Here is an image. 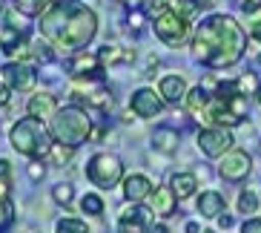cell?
<instances>
[{
  "mask_svg": "<svg viewBox=\"0 0 261 233\" xmlns=\"http://www.w3.org/2000/svg\"><path fill=\"white\" fill-rule=\"evenodd\" d=\"M86 179L92 181L95 187L100 190H109V187H115L118 181L123 179V164L118 155H109V153H98L89 158L86 164Z\"/></svg>",
  "mask_w": 261,
  "mask_h": 233,
  "instance_id": "5",
  "label": "cell"
},
{
  "mask_svg": "<svg viewBox=\"0 0 261 233\" xmlns=\"http://www.w3.org/2000/svg\"><path fill=\"white\" fill-rule=\"evenodd\" d=\"M15 216H17L15 204L9 202V199H0V230H6V227H12Z\"/></svg>",
  "mask_w": 261,
  "mask_h": 233,
  "instance_id": "29",
  "label": "cell"
},
{
  "mask_svg": "<svg viewBox=\"0 0 261 233\" xmlns=\"http://www.w3.org/2000/svg\"><path fill=\"white\" fill-rule=\"evenodd\" d=\"M129 26H132V29H141V26H144V15H141L138 9L129 15Z\"/></svg>",
  "mask_w": 261,
  "mask_h": 233,
  "instance_id": "36",
  "label": "cell"
},
{
  "mask_svg": "<svg viewBox=\"0 0 261 233\" xmlns=\"http://www.w3.org/2000/svg\"><path fill=\"white\" fill-rule=\"evenodd\" d=\"M175 204H178V196L172 193V187H161L149 196V210L155 216H172L175 213Z\"/></svg>",
  "mask_w": 261,
  "mask_h": 233,
  "instance_id": "15",
  "label": "cell"
},
{
  "mask_svg": "<svg viewBox=\"0 0 261 233\" xmlns=\"http://www.w3.org/2000/svg\"><path fill=\"white\" fill-rule=\"evenodd\" d=\"M72 155H75V147H69V144H61V141H55L52 150H49L46 161L55 164V167H66V164L72 161Z\"/></svg>",
  "mask_w": 261,
  "mask_h": 233,
  "instance_id": "22",
  "label": "cell"
},
{
  "mask_svg": "<svg viewBox=\"0 0 261 233\" xmlns=\"http://www.w3.org/2000/svg\"><path fill=\"white\" fill-rule=\"evenodd\" d=\"M250 35H253V40H258V43H261V17L250 26Z\"/></svg>",
  "mask_w": 261,
  "mask_h": 233,
  "instance_id": "38",
  "label": "cell"
},
{
  "mask_svg": "<svg viewBox=\"0 0 261 233\" xmlns=\"http://www.w3.org/2000/svg\"><path fill=\"white\" fill-rule=\"evenodd\" d=\"M0 3H3V0H0Z\"/></svg>",
  "mask_w": 261,
  "mask_h": 233,
  "instance_id": "48",
  "label": "cell"
},
{
  "mask_svg": "<svg viewBox=\"0 0 261 233\" xmlns=\"http://www.w3.org/2000/svg\"><path fill=\"white\" fill-rule=\"evenodd\" d=\"M146 233H169L167 225H152V227H146Z\"/></svg>",
  "mask_w": 261,
  "mask_h": 233,
  "instance_id": "43",
  "label": "cell"
},
{
  "mask_svg": "<svg viewBox=\"0 0 261 233\" xmlns=\"http://www.w3.org/2000/svg\"><path fill=\"white\" fill-rule=\"evenodd\" d=\"M52 3L55 0H12V9H17L23 17H38V15H46Z\"/></svg>",
  "mask_w": 261,
  "mask_h": 233,
  "instance_id": "20",
  "label": "cell"
},
{
  "mask_svg": "<svg viewBox=\"0 0 261 233\" xmlns=\"http://www.w3.org/2000/svg\"><path fill=\"white\" fill-rule=\"evenodd\" d=\"M201 233H215V230H201Z\"/></svg>",
  "mask_w": 261,
  "mask_h": 233,
  "instance_id": "47",
  "label": "cell"
},
{
  "mask_svg": "<svg viewBox=\"0 0 261 233\" xmlns=\"http://www.w3.org/2000/svg\"><path fill=\"white\" fill-rule=\"evenodd\" d=\"M250 170H253V158L244 150H230L218 161V176L224 181H244L250 176Z\"/></svg>",
  "mask_w": 261,
  "mask_h": 233,
  "instance_id": "9",
  "label": "cell"
},
{
  "mask_svg": "<svg viewBox=\"0 0 261 233\" xmlns=\"http://www.w3.org/2000/svg\"><path fill=\"white\" fill-rule=\"evenodd\" d=\"M232 225H236V222H232V216H227V213H221V216H218V227H221V230H230Z\"/></svg>",
  "mask_w": 261,
  "mask_h": 233,
  "instance_id": "37",
  "label": "cell"
},
{
  "mask_svg": "<svg viewBox=\"0 0 261 233\" xmlns=\"http://www.w3.org/2000/svg\"><path fill=\"white\" fill-rule=\"evenodd\" d=\"M187 233H201L198 222H187Z\"/></svg>",
  "mask_w": 261,
  "mask_h": 233,
  "instance_id": "44",
  "label": "cell"
},
{
  "mask_svg": "<svg viewBox=\"0 0 261 233\" xmlns=\"http://www.w3.org/2000/svg\"><path fill=\"white\" fill-rule=\"evenodd\" d=\"M98 58H100V63L103 66H115V63H121V61H132L135 58V52H123L118 43H103V46L98 49Z\"/></svg>",
  "mask_w": 261,
  "mask_h": 233,
  "instance_id": "21",
  "label": "cell"
},
{
  "mask_svg": "<svg viewBox=\"0 0 261 233\" xmlns=\"http://www.w3.org/2000/svg\"><path fill=\"white\" fill-rule=\"evenodd\" d=\"M9 190H12V181L0 179V199H9Z\"/></svg>",
  "mask_w": 261,
  "mask_h": 233,
  "instance_id": "41",
  "label": "cell"
},
{
  "mask_svg": "<svg viewBox=\"0 0 261 233\" xmlns=\"http://www.w3.org/2000/svg\"><path fill=\"white\" fill-rule=\"evenodd\" d=\"M192 3H195V6H210L213 0H192Z\"/></svg>",
  "mask_w": 261,
  "mask_h": 233,
  "instance_id": "45",
  "label": "cell"
},
{
  "mask_svg": "<svg viewBox=\"0 0 261 233\" xmlns=\"http://www.w3.org/2000/svg\"><path fill=\"white\" fill-rule=\"evenodd\" d=\"M258 6H261V0H241V12H244V15L258 12Z\"/></svg>",
  "mask_w": 261,
  "mask_h": 233,
  "instance_id": "34",
  "label": "cell"
},
{
  "mask_svg": "<svg viewBox=\"0 0 261 233\" xmlns=\"http://www.w3.org/2000/svg\"><path fill=\"white\" fill-rule=\"evenodd\" d=\"M40 35L55 49L75 52L89 46L98 35V15L77 0H58L46 15H40Z\"/></svg>",
  "mask_w": 261,
  "mask_h": 233,
  "instance_id": "2",
  "label": "cell"
},
{
  "mask_svg": "<svg viewBox=\"0 0 261 233\" xmlns=\"http://www.w3.org/2000/svg\"><path fill=\"white\" fill-rule=\"evenodd\" d=\"M227 207V202H224L221 193H215V190H207V193L198 196V213L207 219H218L221 216V210Z\"/></svg>",
  "mask_w": 261,
  "mask_h": 233,
  "instance_id": "18",
  "label": "cell"
},
{
  "mask_svg": "<svg viewBox=\"0 0 261 233\" xmlns=\"http://www.w3.org/2000/svg\"><path fill=\"white\" fill-rule=\"evenodd\" d=\"M52 43L49 40H35L32 43V55H35V61H43V63H49L55 58V52H52Z\"/></svg>",
  "mask_w": 261,
  "mask_h": 233,
  "instance_id": "28",
  "label": "cell"
},
{
  "mask_svg": "<svg viewBox=\"0 0 261 233\" xmlns=\"http://www.w3.org/2000/svg\"><path fill=\"white\" fill-rule=\"evenodd\" d=\"M52 199H55L58 204H63V207H66V204L75 199V187H72L69 181H63V184H55V187H52Z\"/></svg>",
  "mask_w": 261,
  "mask_h": 233,
  "instance_id": "25",
  "label": "cell"
},
{
  "mask_svg": "<svg viewBox=\"0 0 261 233\" xmlns=\"http://www.w3.org/2000/svg\"><path fill=\"white\" fill-rule=\"evenodd\" d=\"M152 29H155V38L167 43V46H181L190 35V20L184 15H178L175 9H164L158 12L152 20Z\"/></svg>",
  "mask_w": 261,
  "mask_h": 233,
  "instance_id": "6",
  "label": "cell"
},
{
  "mask_svg": "<svg viewBox=\"0 0 261 233\" xmlns=\"http://www.w3.org/2000/svg\"><path fill=\"white\" fill-rule=\"evenodd\" d=\"M149 196H152V181L146 179V176L132 173V176L123 179V199L129 204H138V202H144V199H149Z\"/></svg>",
  "mask_w": 261,
  "mask_h": 233,
  "instance_id": "13",
  "label": "cell"
},
{
  "mask_svg": "<svg viewBox=\"0 0 261 233\" xmlns=\"http://www.w3.org/2000/svg\"><path fill=\"white\" fill-rule=\"evenodd\" d=\"M236 86H238V92H241V95H255V89H258V81H255V75L250 72V75H241V78H238Z\"/></svg>",
  "mask_w": 261,
  "mask_h": 233,
  "instance_id": "30",
  "label": "cell"
},
{
  "mask_svg": "<svg viewBox=\"0 0 261 233\" xmlns=\"http://www.w3.org/2000/svg\"><path fill=\"white\" fill-rule=\"evenodd\" d=\"M129 109L132 115L144 118V121H149V118H158L164 109V98L161 95H155V89H149V86H141V89H135L129 98Z\"/></svg>",
  "mask_w": 261,
  "mask_h": 233,
  "instance_id": "11",
  "label": "cell"
},
{
  "mask_svg": "<svg viewBox=\"0 0 261 233\" xmlns=\"http://www.w3.org/2000/svg\"><path fill=\"white\" fill-rule=\"evenodd\" d=\"M169 187H172V193L178 196V202H184V199H190V196L198 190V176H195V173H175L172 181H169Z\"/></svg>",
  "mask_w": 261,
  "mask_h": 233,
  "instance_id": "19",
  "label": "cell"
},
{
  "mask_svg": "<svg viewBox=\"0 0 261 233\" xmlns=\"http://www.w3.org/2000/svg\"><path fill=\"white\" fill-rule=\"evenodd\" d=\"M55 233H92V230H89V225H86L84 219L63 216V219H58V225H55Z\"/></svg>",
  "mask_w": 261,
  "mask_h": 233,
  "instance_id": "23",
  "label": "cell"
},
{
  "mask_svg": "<svg viewBox=\"0 0 261 233\" xmlns=\"http://www.w3.org/2000/svg\"><path fill=\"white\" fill-rule=\"evenodd\" d=\"M121 3H123L126 9H132V12H135V9H141V6H144L146 0H121Z\"/></svg>",
  "mask_w": 261,
  "mask_h": 233,
  "instance_id": "42",
  "label": "cell"
},
{
  "mask_svg": "<svg viewBox=\"0 0 261 233\" xmlns=\"http://www.w3.org/2000/svg\"><path fill=\"white\" fill-rule=\"evenodd\" d=\"M247 49V35L230 15L204 17L192 38V55L210 69H227L241 61Z\"/></svg>",
  "mask_w": 261,
  "mask_h": 233,
  "instance_id": "1",
  "label": "cell"
},
{
  "mask_svg": "<svg viewBox=\"0 0 261 233\" xmlns=\"http://www.w3.org/2000/svg\"><path fill=\"white\" fill-rule=\"evenodd\" d=\"M178 144H181V132L172 130V127H158L152 132V150H158V153L172 155L178 150Z\"/></svg>",
  "mask_w": 261,
  "mask_h": 233,
  "instance_id": "16",
  "label": "cell"
},
{
  "mask_svg": "<svg viewBox=\"0 0 261 233\" xmlns=\"http://www.w3.org/2000/svg\"><path fill=\"white\" fill-rule=\"evenodd\" d=\"M169 9H175L178 15H184L187 20H190V17L195 15V9H198V6H195L192 0H172V3H169Z\"/></svg>",
  "mask_w": 261,
  "mask_h": 233,
  "instance_id": "31",
  "label": "cell"
},
{
  "mask_svg": "<svg viewBox=\"0 0 261 233\" xmlns=\"http://www.w3.org/2000/svg\"><path fill=\"white\" fill-rule=\"evenodd\" d=\"M118 233H146V227H144V213H138V216H132V219H121Z\"/></svg>",
  "mask_w": 261,
  "mask_h": 233,
  "instance_id": "27",
  "label": "cell"
},
{
  "mask_svg": "<svg viewBox=\"0 0 261 233\" xmlns=\"http://www.w3.org/2000/svg\"><path fill=\"white\" fill-rule=\"evenodd\" d=\"M0 179L12 181V164H9L6 158H0Z\"/></svg>",
  "mask_w": 261,
  "mask_h": 233,
  "instance_id": "35",
  "label": "cell"
},
{
  "mask_svg": "<svg viewBox=\"0 0 261 233\" xmlns=\"http://www.w3.org/2000/svg\"><path fill=\"white\" fill-rule=\"evenodd\" d=\"M238 210H241L244 216L255 213V210H258V196H255L253 190H244V193L238 196Z\"/></svg>",
  "mask_w": 261,
  "mask_h": 233,
  "instance_id": "26",
  "label": "cell"
},
{
  "mask_svg": "<svg viewBox=\"0 0 261 233\" xmlns=\"http://www.w3.org/2000/svg\"><path fill=\"white\" fill-rule=\"evenodd\" d=\"M69 78L75 81H100L103 78V63H100L98 52H77L66 63Z\"/></svg>",
  "mask_w": 261,
  "mask_h": 233,
  "instance_id": "10",
  "label": "cell"
},
{
  "mask_svg": "<svg viewBox=\"0 0 261 233\" xmlns=\"http://www.w3.org/2000/svg\"><path fill=\"white\" fill-rule=\"evenodd\" d=\"M9 141H12V150L26 158H46L49 150H52L55 138L49 132L46 121L40 118H20L12 130H9Z\"/></svg>",
  "mask_w": 261,
  "mask_h": 233,
  "instance_id": "3",
  "label": "cell"
},
{
  "mask_svg": "<svg viewBox=\"0 0 261 233\" xmlns=\"http://www.w3.org/2000/svg\"><path fill=\"white\" fill-rule=\"evenodd\" d=\"M6 104H9V86L0 81V107H6Z\"/></svg>",
  "mask_w": 261,
  "mask_h": 233,
  "instance_id": "40",
  "label": "cell"
},
{
  "mask_svg": "<svg viewBox=\"0 0 261 233\" xmlns=\"http://www.w3.org/2000/svg\"><path fill=\"white\" fill-rule=\"evenodd\" d=\"M255 101H258V107H261V84H258V89H255Z\"/></svg>",
  "mask_w": 261,
  "mask_h": 233,
  "instance_id": "46",
  "label": "cell"
},
{
  "mask_svg": "<svg viewBox=\"0 0 261 233\" xmlns=\"http://www.w3.org/2000/svg\"><path fill=\"white\" fill-rule=\"evenodd\" d=\"M210 98L213 95L204 89V86H195V89H190V95H187V112H190L195 121H204V115H207V107H210Z\"/></svg>",
  "mask_w": 261,
  "mask_h": 233,
  "instance_id": "17",
  "label": "cell"
},
{
  "mask_svg": "<svg viewBox=\"0 0 261 233\" xmlns=\"http://www.w3.org/2000/svg\"><path fill=\"white\" fill-rule=\"evenodd\" d=\"M0 75H3V84H6L12 92H32L35 84H38V72L32 69L29 63H23V61L3 63Z\"/></svg>",
  "mask_w": 261,
  "mask_h": 233,
  "instance_id": "7",
  "label": "cell"
},
{
  "mask_svg": "<svg viewBox=\"0 0 261 233\" xmlns=\"http://www.w3.org/2000/svg\"><path fill=\"white\" fill-rule=\"evenodd\" d=\"M146 6H149V12H164V0H146Z\"/></svg>",
  "mask_w": 261,
  "mask_h": 233,
  "instance_id": "39",
  "label": "cell"
},
{
  "mask_svg": "<svg viewBox=\"0 0 261 233\" xmlns=\"http://www.w3.org/2000/svg\"><path fill=\"white\" fill-rule=\"evenodd\" d=\"M49 132H52L55 141L77 147V144L89 141V135H92V118H89L86 109L72 104V107H63L55 112V118L49 121Z\"/></svg>",
  "mask_w": 261,
  "mask_h": 233,
  "instance_id": "4",
  "label": "cell"
},
{
  "mask_svg": "<svg viewBox=\"0 0 261 233\" xmlns=\"http://www.w3.org/2000/svg\"><path fill=\"white\" fill-rule=\"evenodd\" d=\"M241 233H261V219H247Z\"/></svg>",
  "mask_w": 261,
  "mask_h": 233,
  "instance_id": "33",
  "label": "cell"
},
{
  "mask_svg": "<svg viewBox=\"0 0 261 233\" xmlns=\"http://www.w3.org/2000/svg\"><path fill=\"white\" fill-rule=\"evenodd\" d=\"M58 109L61 107L55 101V95H49V92H35L29 98V104H26V112H29L32 118H40V121H52Z\"/></svg>",
  "mask_w": 261,
  "mask_h": 233,
  "instance_id": "14",
  "label": "cell"
},
{
  "mask_svg": "<svg viewBox=\"0 0 261 233\" xmlns=\"http://www.w3.org/2000/svg\"><path fill=\"white\" fill-rule=\"evenodd\" d=\"M232 135H230V130L227 127H204V130L198 132V150L204 155H210V158H218V155H224V153H230V147H232Z\"/></svg>",
  "mask_w": 261,
  "mask_h": 233,
  "instance_id": "8",
  "label": "cell"
},
{
  "mask_svg": "<svg viewBox=\"0 0 261 233\" xmlns=\"http://www.w3.org/2000/svg\"><path fill=\"white\" fill-rule=\"evenodd\" d=\"M43 158H32V164H29V179L32 181H40L43 179V173H46V167H43Z\"/></svg>",
  "mask_w": 261,
  "mask_h": 233,
  "instance_id": "32",
  "label": "cell"
},
{
  "mask_svg": "<svg viewBox=\"0 0 261 233\" xmlns=\"http://www.w3.org/2000/svg\"><path fill=\"white\" fill-rule=\"evenodd\" d=\"M158 95L167 104H181V101H187L190 89H187V81L181 75H164L158 81Z\"/></svg>",
  "mask_w": 261,
  "mask_h": 233,
  "instance_id": "12",
  "label": "cell"
},
{
  "mask_svg": "<svg viewBox=\"0 0 261 233\" xmlns=\"http://www.w3.org/2000/svg\"><path fill=\"white\" fill-rule=\"evenodd\" d=\"M81 210H84L86 216H100L103 213V199L95 193H86L84 199H81Z\"/></svg>",
  "mask_w": 261,
  "mask_h": 233,
  "instance_id": "24",
  "label": "cell"
}]
</instances>
